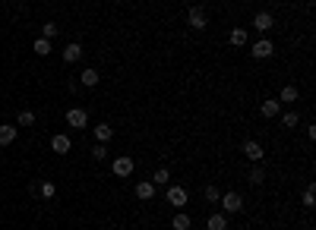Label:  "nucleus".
<instances>
[{
    "label": "nucleus",
    "mask_w": 316,
    "mask_h": 230,
    "mask_svg": "<svg viewBox=\"0 0 316 230\" xmlns=\"http://www.w3.org/2000/svg\"><path fill=\"white\" fill-rule=\"evenodd\" d=\"M244 155L250 161H262V145L259 142H244Z\"/></svg>",
    "instance_id": "14"
},
{
    "label": "nucleus",
    "mask_w": 316,
    "mask_h": 230,
    "mask_svg": "<svg viewBox=\"0 0 316 230\" xmlns=\"http://www.w3.org/2000/svg\"><path fill=\"white\" fill-rule=\"evenodd\" d=\"M218 202H221V208H225L228 215H237V211L244 208V195L241 192H221Z\"/></svg>",
    "instance_id": "1"
},
{
    "label": "nucleus",
    "mask_w": 316,
    "mask_h": 230,
    "mask_svg": "<svg viewBox=\"0 0 316 230\" xmlns=\"http://www.w3.org/2000/svg\"><path fill=\"white\" fill-rule=\"evenodd\" d=\"M231 45H234V47H244V45H247V32H244V29H234V32H231Z\"/></svg>",
    "instance_id": "21"
},
{
    "label": "nucleus",
    "mask_w": 316,
    "mask_h": 230,
    "mask_svg": "<svg viewBox=\"0 0 316 230\" xmlns=\"http://www.w3.org/2000/svg\"><path fill=\"white\" fill-rule=\"evenodd\" d=\"M206 227H209V230H228V218H225V215H212V218L206 221Z\"/></svg>",
    "instance_id": "19"
},
{
    "label": "nucleus",
    "mask_w": 316,
    "mask_h": 230,
    "mask_svg": "<svg viewBox=\"0 0 316 230\" xmlns=\"http://www.w3.org/2000/svg\"><path fill=\"white\" fill-rule=\"evenodd\" d=\"M114 136V130H111V123H98L95 126V139H98V145H105V142Z\"/></svg>",
    "instance_id": "15"
},
{
    "label": "nucleus",
    "mask_w": 316,
    "mask_h": 230,
    "mask_svg": "<svg viewBox=\"0 0 316 230\" xmlns=\"http://www.w3.org/2000/svg\"><path fill=\"white\" fill-rule=\"evenodd\" d=\"M278 107H281V101H278V98L262 101V117H278Z\"/></svg>",
    "instance_id": "17"
},
{
    "label": "nucleus",
    "mask_w": 316,
    "mask_h": 230,
    "mask_svg": "<svg viewBox=\"0 0 316 230\" xmlns=\"http://www.w3.org/2000/svg\"><path fill=\"white\" fill-rule=\"evenodd\" d=\"M262 180H266V170H262V167H253V174H250V183H256V186H259Z\"/></svg>",
    "instance_id": "27"
},
{
    "label": "nucleus",
    "mask_w": 316,
    "mask_h": 230,
    "mask_svg": "<svg viewBox=\"0 0 316 230\" xmlns=\"http://www.w3.org/2000/svg\"><path fill=\"white\" fill-rule=\"evenodd\" d=\"M35 123V114H32V110H22L19 114V126H32Z\"/></svg>",
    "instance_id": "28"
},
{
    "label": "nucleus",
    "mask_w": 316,
    "mask_h": 230,
    "mask_svg": "<svg viewBox=\"0 0 316 230\" xmlns=\"http://www.w3.org/2000/svg\"><path fill=\"white\" fill-rule=\"evenodd\" d=\"M202 192H206V199H209V202H218V199H221V189H218V186H206Z\"/></svg>",
    "instance_id": "26"
},
{
    "label": "nucleus",
    "mask_w": 316,
    "mask_h": 230,
    "mask_svg": "<svg viewBox=\"0 0 316 230\" xmlns=\"http://www.w3.org/2000/svg\"><path fill=\"white\" fill-rule=\"evenodd\" d=\"M92 158H95V161H105V158H108V148H105V145H95V148H92Z\"/></svg>",
    "instance_id": "29"
},
{
    "label": "nucleus",
    "mask_w": 316,
    "mask_h": 230,
    "mask_svg": "<svg viewBox=\"0 0 316 230\" xmlns=\"http://www.w3.org/2000/svg\"><path fill=\"white\" fill-rule=\"evenodd\" d=\"M165 195H168V202H171L174 208H184V205H187V199H190L184 186H168V189H165Z\"/></svg>",
    "instance_id": "2"
},
{
    "label": "nucleus",
    "mask_w": 316,
    "mask_h": 230,
    "mask_svg": "<svg viewBox=\"0 0 316 230\" xmlns=\"http://www.w3.org/2000/svg\"><path fill=\"white\" fill-rule=\"evenodd\" d=\"M66 123L76 126V130H85V126H89V114H85L82 107H70L66 110Z\"/></svg>",
    "instance_id": "3"
},
{
    "label": "nucleus",
    "mask_w": 316,
    "mask_h": 230,
    "mask_svg": "<svg viewBox=\"0 0 316 230\" xmlns=\"http://www.w3.org/2000/svg\"><path fill=\"white\" fill-rule=\"evenodd\" d=\"M79 57H82V45H76V41H70V45L63 47V60H66V63H76Z\"/></svg>",
    "instance_id": "9"
},
{
    "label": "nucleus",
    "mask_w": 316,
    "mask_h": 230,
    "mask_svg": "<svg viewBox=\"0 0 316 230\" xmlns=\"http://www.w3.org/2000/svg\"><path fill=\"white\" fill-rule=\"evenodd\" d=\"M190 224H193V221H190L187 211H177V215L171 218V227H174V230H190Z\"/></svg>",
    "instance_id": "11"
},
{
    "label": "nucleus",
    "mask_w": 316,
    "mask_h": 230,
    "mask_svg": "<svg viewBox=\"0 0 316 230\" xmlns=\"http://www.w3.org/2000/svg\"><path fill=\"white\" fill-rule=\"evenodd\" d=\"M54 35H57V22H45V25H41V38H45V41H51Z\"/></svg>",
    "instance_id": "22"
},
{
    "label": "nucleus",
    "mask_w": 316,
    "mask_h": 230,
    "mask_svg": "<svg viewBox=\"0 0 316 230\" xmlns=\"http://www.w3.org/2000/svg\"><path fill=\"white\" fill-rule=\"evenodd\" d=\"M13 142H16V126H10V123H3V126H0V145H13Z\"/></svg>",
    "instance_id": "10"
},
{
    "label": "nucleus",
    "mask_w": 316,
    "mask_h": 230,
    "mask_svg": "<svg viewBox=\"0 0 316 230\" xmlns=\"http://www.w3.org/2000/svg\"><path fill=\"white\" fill-rule=\"evenodd\" d=\"M111 170H114L117 177H130V174H133V158H117Z\"/></svg>",
    "instance_id": "7"
},
{
    "label": "nucleus",
    "mask_w": 316,
    "mask_h": 230,
    "mask_svg": "<svg viewBox=\"0 0 316 230\" xmlns=\"http://www.w3.org/2000/svg\"><path fill=\"white\" fill-rule=\"evenodd\" d=\"M171 183V170L168 167H158L155 174H152V186H168Z\"/></svg>",
    "instance_id": "16"
},
{
    "label": "nucleus",
    "mask_w": 316,
    "mask_h": 230,
    "mask_svg": "<svg viewBox=\"0 0 316 230\" xmlns=\"http://www.w3.org/2000/svg\"><path fill=\"white\" fill-rule=\"evenodd\" d=\"M35 54H41V57H48V54H51V41H45V38H38V41H35Z\"/></svg>",
    "instance_id": "23"
},
{
    "label": "nucleus",
    "mask_w": 316,
    "mask_h": 230,
    "mask_svg": "<svg viewBox=\"0 0 316 230\" xmlns=\"http://www.w3.org/2000/svg\"><path fill=\"white\" fill-rule=\"evenodd\" d=\"M133 192H136V199H142V202H149V199H152V195H155V186H152L149 180H142V183H136V189H133Z\"/></svg>",
    "instance_id": "8"
},
{
    "label": "nucleus",
    "mask_w": 316,
    "mask_h": 230,
    "mask_svg": "<svg viewBox=\"0 0 316 230\" xmlns=\"http://www.w3.org/2000/svg\"><path fill=\"white\" fill-rule=\"evenodd\" d=\"M275 54V45H272L269 38H259V41H253V57L256 60H266V57Z\"/></svg>",
    "instance_id": "4"
},
{
    "label": "nucleus",
    "mask_w": 316,
    "mask_h": 230,
    "mask_svg": "<svg viewBox=\"0 0 316 230\" xmlns=\"http://www.w3.org/2000/svg\"><path fill=\"white\" fill-rule=\"evenodd\" d=\"M35 192L41 195V199H54V195H57V186L51 183V180H45V183H38V189H35Z\"/></svg>",
    "instance_id": "18"
},
{
    "label": "nucleus",
    "mask_w": 316,
    "mask_h": 230,
    "mask_svg": "<svg viewBox=\"0 0 316 230\" xmlns=\"http://www.w3.org/2000/svg\"><path fill=\"white\" fill-rule=\"evenodd\" d=\"M281 123H285L288 130H294V126H297V114H294V110H288V114H281Z\"/></svg>",
    "instance_id": "24"
},
{
    "label": "nucleus",
    "mask_w": 316,
    "mask_h": 230,
    "mask_svg": "<svg viewBox=\"0 0 316 230\" xmlns=\"http://www.w3.org/2000/svg\"><path fill=\"white\" fill-rule=\"evenodd\" d=\"M297 95H301V92H297V85H285V89H281V101H288V104L297 101Z\"/></svg>",
    "instance_id": "20"
},
{
    "label": "nucleus",
    "mask_w": 316,
    "mask_h": 230,
    "mask_svg": "<svg viewBox=\"0 0 316 230\" xmlns=\"http://www.w3.org/2000/svg\"><path fill=\"white\" fill-rule=\"evenodd\" d=\"M187 22L193 25V29H206L209 25V16L199 10V6H190V13H187Z\"/></svg>",
    "instance_id": "5"
},
{
    "label": "nucleus",
    "mask_w": 316,
    "mask_h": 230,
    "mask_svg": "<svg viewBox=\"0 0 316 230\" xmlns=\"http://www.w3.org/2000/svg\"><path fill=\"white\" fill-rule=\"evenodd\" d=\"M70 145H73V142H70V136H63V133H57L54 139H51V148H54L57 155H66V151H70Z\"/></svg>",
    "instance_id": "6"
},
{
    "label": "nucleus",
    "mask_w": 316,
    "mask_h": 230,
    "mask_svg": "<svg viewBox=\"0 0 316 230\" xmlns=\"http://www.w3.org/2000/svg\"><path fill=\"white\" fill-rule=\"evenodd\" d=\"M272 22H275V19H272V13H256V16H253V25H256L259 32H269Z\"/></svg>",
    "instance_id": "12"
},
{
    "label": "nucleus",
    "mask_w": 316,
    "mask_h": 230,
    "mask_svg": "<svg viewBox=\"0 0 316 230\" xmlns=\"http://www.w3.org/2000/svg\"><path fill=\"white\" fill-rule=\"evenodd\" d=\"M98 79H101V76H98V70H92V66H89V70H82V76H79V82L85 85V89H95Z\"/></svg>",
    "instance_id": "13"
},
{
    "label": "nucleus",
    "mask_w": 316,
    "mask_h": 230,
    "mask_svg": "<svg viewBox=\"0 0 316 230\" xmlns=\"http://www.w3.org/2000/svg\"><path fill=\"white\" fill-rule=\"evenodd\" d=\"M313 192H316V186L310 183V186H307V192H304V205H307V208H313V202H316V195H313Z\"/></svg>",
    "instance_id": "25"
}]
</instances>
